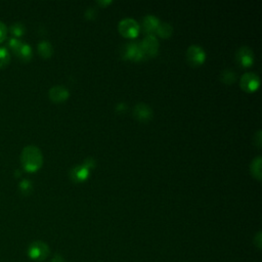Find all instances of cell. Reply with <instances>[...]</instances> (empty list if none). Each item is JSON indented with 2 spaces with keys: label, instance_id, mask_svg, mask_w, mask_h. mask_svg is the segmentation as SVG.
Here are the masks:
<instances>
[{
  "label": "cell",
  "instance_id": "3957f363",
  "mask_svg": "<svg viewBox=\"0 0 262 262\" xmlns=\"http://www.w3.org/2000/svg\"><path fill=\"white\" fill-rule=\"evenodd\" d=\"M118 29L120 34L126 38H135L139 33L138 23L131 18H126L121 20Z\"/></svg>",
  "mask_w": 262,
  "mask_h": 262
},
{
  "label": "cell",
  "instance_id": "ba28073f",
  "mask_svg": "<svg viewBox=\"0 0 262 262\" xmlns=\"http://www.w3.org/2000/svg\"><path fill=\"white\" fill-rule=\"evenodd\" d=\"M237 62L244 68L251 67L254 63V53L249 46H242L236 54Z\"/></svg>",
  "mask_w": 262,
  "mask_h": 262
},
{
  "label": "cell",
  "instance_id": "52a82bcc",
  "mask_svg": "<svg viewBox=\"0 0 262 262\" xmlns=\"http://www.w3.org/2000/svg\"><path fill=\"white\" fill-rule=\"evenodd\" d=\"M240 85L243 90L247 92H254L260 86V78L257 74L249 72L242 76L240 80Z\"/></svg>",
  "mask_w": 262,
  "mask_h": 262
},
{
  "label": "cell",
  "instance_id": "cb8c5ba5",
  "mask_svg": "<svg viewBox=\"0 0 262 262\" xmlns=\"http://www.w3.org/2000/svg\"><path fill=\"white\" fill-rule=\"evenodd\" d=\"M261 241H262V239H261V232H258L257 235L254 237V240H253L254 245L256 246V247L258 249H261V245H262V242Z\"/></svg>",
  "mask_w": 262,
  "mask_h": 262
},
{
  "label": "cell",
  "instance_id": "30bf717a",
  "mask_svg": "<svg viewBox=\"0 0 262 262\" xmlns=\"http://www.w3.org/2000/svg\"><path fill=\"white\" fill-rule=\"evenodd\" d=\"M48 95H49V98H51L53 102L63 103V102L68 100L69 96H70V92L65 86L56 85V86H53L51 89H49Z\"/></svg>",
  "mask_w": 262,
  "mask_h": 262
},
{
  "label": "cell",
  "instance_id": "ac0fdd59",
  "mask_svg": "<svg viewBox=\"0 0 262 262\" xmlns=\"http://www.w3.org/2000/svg\"><path fill=\"white\" fill-rule=\"evenodd\" d=\"M19 190L22 195L28 196L33 191V184L30 179H23L22 182L19 183Z\"/></svg>",
  "mask_w": 262,
  "mask_h": 262
},
{
  "label": "cell",
  "instance_id": "484cf974",
  "mask_svg": "<svg viewBox=\"0 0 262 262\" xmlns=\"http://www.w3.org/2000/svg\"><path fill=\"white\" fill-rule=\"evenodd\" d=\"M94 15H95V11H94V9H93L92 7H91V8H88L87 11H86V13H85V16H86V18H87V19H92Z\"/></svg>",
  "mask_w": 262,
  "mask_h": 262
},
{
  "label": "cell",
  "instance_id": "4fadbf2b",
  "mask_svg": "<svg viewBox=\"0 0 262 262\" xmlns=\"http://www.w3.org/2000/svg\"><path fill=\"white\" fill-rule=\"evenodd\" d=\"M38 54L43 58V59H49L53 54H54V47L52 43L47 40H42L38 43L37 46Z\"/></svg>",
  "mask_w": 262,
  "mask_h": 262
},
{
  "label": "cell",
  "instance_id": "5bb4252c",
  "mask_svg": "<svg viewBox=\"0 0 262 262\" xmlns=\"http://www.w3.org/2000/svg\"><path fill=\"white\" fill-rule=\"evenodd\" d=\"M15 56L18 57L23 62H29L32 59V56H33L32 47L28 43L23 42L21 47L19 48V51L16 52Z\"/></svg>",
  "mask_w": 262,
  "mask_h": 262
},
{
  "label": "cell",
  "instance_id": "44dd1931",
  "mask_svg": "<svg viewBox=\"0 0 262 262\" xmlns=\"http://www.w3.org/2000/svg\"><path fill=\"white\" fill-rule=\"evenodd\" d=\"M22 43H23V41H21L18 38L13 37V38H10L9 39V41H8V47L10 48V51H12V53L15 55L16 52L19 51V48L21 47Z\"/></svg>",
  "mask_w": 262,
  "mask_h": 262
},
{
  "label": "cell",
  "instance_id": "7c38bea8",
  "mask_svg": "<svg viewBox=\"0 0 262 262\" xmlns=\"http://www.w3.org/2000/svg\"><path fill=\"white\" fill-rule=\"evenodd\" d=\"M160 24V21L153 14H147L145 15L142 20V29L145 33L149 35H152L153 33L156 32L158 26Z\"/></svg>",
  "mask_w": 262,
  "mask_h": 262
},
{
  "label": "cell",
  "instance_id": "7a4b0ae2",
  "mask_svg": "<svg viewBox=\"0 0 262 262\" xmlns=\"http://www.w3.org/2000/svg\"><path fill=\"white\" fill-rule=\"evenodd\" d=\"M51 253V249L42 241H35L30 244L28 248V256L34 261H44Z\"/></svg>",
  "mask_w": 262,
  "mask_h": 262
},
{
  "label": "cell",
  "instance_id": "8992f818",
  "mask_svg": "<svg viewBox=\"0 0 262 262\" xmlns=\"http://www.w3.org/2000/svg\"><path fill=\"white\" fill-rule=\"evenodd\" d=\"M139 44L145 58H154L158 55L159 41L154 35H147Z\"/></svg>",
  "mask_w": 262,
  "mask_h": 262
},
{
  "label": "cell",
  "instance_id": "8fae6325",
  "mask_svg": "<svg viewBox=\"0 0 262 262\" xmlns=\"http://www.w3.org/2000/svg\"><path fill=\"white\" fill-rule=\"evenodd\" d=\"M70 177L76 183L85 182V180L89 177V169L82 164V165L76 166L71 170Z\"/></svg>",
  "mask_w": 262,
  "mask_h": 262
},
{
  "label": "cell",
  "instance_id": "4316f807",
  "mask_svg": "<svg viewBox=\"0 0 262 262\" xmlns=\"http://www.w3.org/2000/svg\"><path fill=\"white\" fill-rule=\"evenodd\" d=\"M110 3L111 1H97V4H101V5H108Z\"/></svg>",
  "mask_w": 262,
  "mask_h": 262
},
{
  "label": "cell",
  "instance_id": "6da1fadb",
  "mask_svg": "<svg viewBox=\"0 0 262 262\" xmlns=\"http://www.w3.org/2000/svg\"><path fill=\"white\" fill-rule=\"evenodd\" d=\"M21 162L24 169L28 172H36L43 164V156L39 147L36 145L25 146L21 154Z\"/></svg>",
  "mask_w": 262,
  "mask_h": 262
},
{
  "label": "cell",
  "instance_id": "9a60e30c",
  "mask_svg": "<svg viewBox=\"0 0 262 262\" xmlns=\"http://www.w3.org/2000/svg\"><path fill=\"white\" fill-rule=\"evenodd\" d=\"M261 164H262V159L260 156H257L251 163L250 166V171L252 176L257 179L258 182H260L262 178V172H261Z\"/></svg>",
  "mask_w": 262,
  "mask_h": 262
},
{
  "label": "cell",
  "instance_id": "277c9868",
  "mask_svg": "<svg viewBox=\"0 0 262 262\" xmlns=\"http://www.w3.org/2000/svg\"><path fill=\"white\" fill-rule=\"evenodd\" d=\"M122 57L125 60H130L134 62H139L145 59L140 44L137 42H129L124 45L122 51Z\"/></svg>",
  "mask_w": 262,
  "mask_h": 262
},
{
  "label": "cell",
  "instance_id": "9c48e42d",
  "mask_svg": "<svg viewBox=\"0 0 262 262\" xmlns=\"http://www.w3.org/2000/svg\"><path fill=\"white\" fill-rule=\"evenodd\" d=\"M133 116L140 122H149L153 118V110L149 105L139 103L133 108Z\"/></svg>",
  "mask_w": 262,
  "mask_h": 262
},
{
  "label": "cell",
  "instance_id": "d6986e66",
  "mask_svg": "<svg viewBox=\"0 0 262 262\" xmlns=\"http://www.w3.org/2000/svg\"><path fill=\"white\" fill-rule=\"evenodd\" d=\"M10 61V54L5 47H0V68H3Z\"/></svg>",
  "mask_w": 262,
  "mask_h": 262
},
{
  "label": "cell",
  "instance_id": "ffe728a7",
  "mask_svg": "<svg viewBox=\"0 0 262 262\" xmlns=\"http://www.w3.org/2000/svg\"><path fill=\"white\" fill-rule=\"evenodd\" d=\"M25 31H26V28H25L24 24H22V23H14L10 26L11 34H13L15 36V38L23 36Z\"/></svg>",
  "mask_w": 262,
  "mask_h": 262
},
{
  "label": "cell",
  "instance_id": "7402d4cb",
  "mask_svg": "<svg viewBox=\"0 0 262 262\" xmlns=\"http://www.w3.org/2000/svg\"><path fill=\"white\" fill-rule=\"evenodd\" d=\"M7 34V28L4 23L0 21V42H2Z\"/></svg>",
  "mask_w": 262,
  "mask_h": 262
},
{
  "label": "cell",
  "instance_id": "d4e9b609",
  "mask_svg": "<svg viewBox=\"0 0 262 262\" xmlns=\"http://www.w3.org/2000/svg\"><path fill=\"white\" fill-rule=\"evenodd\" d=\"M51 262H66V260L61 254H56Z\"/></svg>",
  "mask_w": 262,
  "mask_h": 262
},
{
  "label": "cell",
  "instance_id": "e0dca14e",
  "mask_svg": "<svg viewBox=\"0 0 262 262\" xmlns=\"http://www.w3.org/2000/svg\"><path fill=\"white\" fill-rule=\"evenodd\" d=\"M220 79L225 84H233L237 80V75H236L235 71H233L231 69H225L224 71L221 72Z\"/></svg>",
  "mask_w": 262,
  "mask_h": 262
},
{
  "label": "cell",
  "instance_id": "5b68a950",
  "mask_svg": "<svg viewBox=\"0 0 262 262\" xmlns=\"http://www.w3.org/2000/svg\"><path fill=\"white\" fill-rule=\"evenodd\" d=\"M187 59L193 67H198L205 62L206 53L200 45L194 44L188 48Z\"/></svg>",
  "mask_w": 262,
  "mask_h": 262
},
{
  "label": "cell",
  "instance_id": "603a6c76",
  "mask_svg": "<svg viewBox=\"0 0 262 262\" xmlns=\"http://www.w3.org/2000/svg\"><path fill=\"white\" fill-rule=\"evenodd\" d=\"M262 135H261V130H257V132L254 134V144L258 147V149H260L261 147V144H262Z\"/></svg>",
  "mask_w": 262,
  "mask_h": 262
},
{
  "label": "cell",
  "instance_id": "2e32d148",
  "mask_svg": "<svg viewBox=\"0 0 262 262\" xmlns=\"http://www.w3.org/2000/svg\"><path fill=\"white\" fill-rule=\"evenodd\" d=\"M156 33L162 38H169L173 33V28L169 23H160Z\"/></svg>",
  "mask_w": 262,
  "mask_h": 262
}]
</instances>
